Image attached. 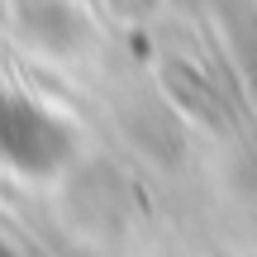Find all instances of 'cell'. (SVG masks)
<instances>
[{"mask_svg":"<svg viewBox=\"0 0 257 257\" xmlns=\"http://www.w3.org/2000/svg\"><path fill=\"white\" fill-rule=\"evenodd\" d=\"M0 153L19 167H48L62 153V134L48 114H38L34 105L0 100Z\"/></svg>","mask_w":257,"mask_h":257,"instance_id":"obj_1","label":"cell"}]
</instances>
